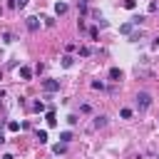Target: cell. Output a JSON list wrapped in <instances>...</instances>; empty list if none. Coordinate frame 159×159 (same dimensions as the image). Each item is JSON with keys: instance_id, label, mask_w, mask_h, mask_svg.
<instances>
[{"instance_id": "cell-1", "label": "cell", "mask_w": 159, "mask_h": 159, "mask_svg": "<svg viewBox=\"0 0 159 159\" xmlns=\"http://www.w3.org/2000/svg\"><path fill=\"white\" fill-rule=\"evenodd\" d=\"M137 107L139 109H149L152 107V94L149 92H139L137 94Z\"/></svg>"}, {"instance_id": "cell-2", "label": "cell", "mask_w": 159, "mask_h": 159, "mask_svg": "<svg viewBox=\"0 0 159 159\" xmlns=\"http://www.w3.org/2000/svg\"><path fill=\"white\" fill-rule=\"evenodd\" d=\"M45 92H60V80H42Z\"/></svg>"}, {"instance_id": "cell-3", "label": "cell", "mask_w": 159, "mask_h": 159, "mask_svg": "<svg viewBox=\"0 0 159 159\" xmlns=\"http://www.w3.org/2000/svg\"><path fill=\"white\" fill-rule=\"evenodd\" d=\"M27 30L30 32H37L40 30V17H27Z\"/></svg>"}, {"instance_id": "cell-4", "label": "cell", "mask_w": 159, "mask_h": 159, "mask_svg": "<svg viewBox=\"0 0 159 159\" xmlns=\"http://www.w3.org/2000/svg\"><path fill=\"white\" fill-rule=\"evenodd\" d=\"M107 75H109V80H112V82H119V80H122V70H119V67H109V72H107Z\"/></svg>"}, {"instance_id": "cell-5", "label": "cell", "mask_w": 159, "mask_h": 159, "mask_svg": "<svg viewBox=\"0 0 159 159\" xmlns=\"http://www.w3.org/2000/svg\"><path fill=\"white\" fill-rule=\"evenodd\" d=\"M104 124H107V117H104V114H97V117H94V122H92V127H94V129H99V127H104Z\"/></svg>"}, {"instance_id": "cell-6", "label": "cell", "mask_w": 159, "mask_h": 159, "mask_svg": "<svg viewBox=\"0 0 159 159\" xmlns=\"http://www.w3.org/2000/svg\"><path fill=\"white\" fill-rule=\"evenodd\" d=\"M67 10H70V7H67V2H55V12H57V15H65Z\"/></svg>"}, {"instance_id": "cell-7", "label": "cell", "mask_w": 159, "mask_h": 159, "mask_svg": "<svg viewBox=\"0 0 159 159\" xmlns=\"http://www.w3.org/2000/svg\"><path fill=\"white\" fill-rule=\"evenodd\" d=\"M45 119H47V127H55V124H57V119H55V112H52V109H47Z\"/></svg>"}, {"instance_id": "cell-8", "label": "cell", "mask_w": 159, "mask_h": 159, "mask_svg": "<svg viewBox=\"0 0 159 159\" xmlns=\"http://www.w3.org/2000/svg\"><path fill=\"white\" fill-rule=\"evenodd\" d=\"M52 152H55V154H65V152H67V144H65V142H57V144L52 147Z\"/></svg>"}, {"instance_id": "cell-9", "label": "cell", "mask_w": 159, "mask_h": 159, "mask_svg": "<svg viewBox=\"0 0 159 159\" xmlns=\"http://www.w3.org/2000/svg\"><path fill=\"white\" fill-rule=\"evenodd\" d=\"M20 77L22 80H32V70L30 67H20Z\"/></svg>"}, {"instance_id": "cell-10", "label": "cell", "mask_w": 159, "mask_h": 159, "mask_svg": "<svg viewBox=\"0 0 159 159\" xmlns=\"http://www.w3.org/2000/svg\"><path fill=\"white\" fill-rule=\"evenodd\" d=\"M47 139H50L47 132H45V129H37V142H40V144H47Z\"/></svg>"}, {"instance_id": "cell-11", "label": "cell", "mask_w": 159, "mask_h": 159, "mask_svg": "<svg viewBox=\"0 0 159 159\" xmlns=\"http://www.w3.org/2000/svg\"><path fill=\"white\" fill-rule=\"evenodd\" d=\"M72 65H75V57L72 55H65L62 57V67H72Z\"/></svg>"}, {"instance_id": "cell-12", "label": "cell", "mask_w": 159, "mask_h": 159, "mask_svg": "<svg viewBox=\"0 0 159 159\" xmlns=\"http://www.w3.org/2000/svg\"><path fill=\"white\" fill-rule=\"evenodd\" d=\"M132 27H134L132 22H124V25L119 27V32H124V35H132Z\"/></svg>"}, {"instance_id": "cell-13", "label": "cell", "mask_w": 159, "mask_h": 159, "mask_svg": "<svg viewBox=\"0 0 159 159\" xmlns=\"http://www.w3.org/2000/svg\"><path fill=\"white\" fill-rule=\"evenodd\" d=\"M60 142H72V132H60Z\"/></svg>"}, {"instance_id": "cell-14", "label": "cell", "mask_w": 159, "mask_h": 159, "mask_svg": "<svg viewBox=\"0 0 159 159\" xmlns=\"http://www.w3.org/2000/svg\"><path fill=\"white\" fill-rule=\"evenodd\" d=\"M122 5H124L127 10H134V7H137V0H122Z\"/></svg>"}, {"instance_id": "cell-15", "label": "cell", "mask_w": 159, "mask_h": 159, "mask_svg": "<svg viewBox=\"0 0 159 159\" xmlns=\"http://www.w3.org/2000/svg\"><path fill=\"white\" fill-rule=\"evenodd\" d=\"M32 112H45V104L42 102H32Z\"/></svg>"}, {"instance_id": "cell-16", "label": "cell", "mask_w": 159, "mask_h": 159, "mask_svg": "<svg viewBox=\"0 0 159 159\" xmlns=\"http://www.w3.org/2000/svg\"><path fill=\"white\" fill-rule=\"evenodd\" d=\"M119 117H122V119H129V117H132V109H127V107L119 109Z\"/></svg>"}, {"instance_id": "cell-17", "label": "cell", "mask_w": 159, "mask_h": 159, "mask_svg": "<svg viewBox=\"0 0 159 159\" xmlns=\"http://www.w3.org/2000/svg\"><path fill=\"white\" fill-rule=\"evenodd\" d=\"M7 129L10 132H20V122H7Z\"/></svg>"}, {"instance_id": "cell-18", "label": "cell", "mask_w": 159, "mask_h": 159, "mask_svg": "<svg viewBox=\"0 0 159 159\" xmlns=\"http://www.w3.org/2000/svg\"><path fill=\"white\" fill-rule=\"evenodd\" d=\"M89 55H92L89 47H80V57H89Z\"/></svg>"}, {"instance_id": "cell-19", "label": "cell", "mask_w": 159, "mask_h": 159, "mask_svg": "<svg viewBox=\"0 0 159 159\" xmlns=\"http://www.w3.org/2000/svg\"><path fill=\"white\" fill-rule=\"evenodd\" d=\"M142 22H144V17H142V15H137V17H132V25H134V27H137V25H142Z\"/></svg>"}, {"instance_id": "cell-20", "label": "cell", "mask_w": 159, "mask_h": 159, "mask_svg": "<svg viewBox=\"0 0 159 159\" xmlns=\"http://www.w3.org/2000/svg\"><path fill=\"white\" fill-rule=\"evenodd\" d=\"M92 89H104V82H99V80H94V82H92Z\"/></svg>"}, {"instance_id": "cell-21", "label": "cell", "mask_w": 159, "mask_h": 159, "mask_svg": "<svg viewBox=\"0 0 159 159\" xmlns=\"http://www.w3.org/2000/svg\"><path fill=\"white\" fill-rule=\"evenodd\" d=\"M89 37H92V40H97V37H99V30H97V27H92V30H89Z\"/></svg>"}, {"instance_id": "cell-22", "label": "cell", "mask_w": 159, "mask_h": 159, "mask_svg": "<svg viewBox=\"0 0 159 159\" xmlns=\"http://www.w3.org/2000/svg\"><path fill=\"white\" fill-rule=\"evenodd\" d=\"M2 42H12V35L10 32H2Z\"/></svg>"}, {"instance_id": "cell-23", "label": "cell", "mask_w": 159, "mask_h": 159, "mask_svg": "<svg viewBox=\"0 0 159 159\" xmlns=\"http://www.w3.org/2000/svg\"><path fill=\"white\" fill-rule=\"evenodd\" d=\"M67 122H70V124L75 127V124H77V114H70V117H67Z\"/></svg>"}, {"instance_id": "cell-24", "label": "cell", "mask_w": 159, "mask_h": 159, "mask_svg": "<svg viewBox=\"0 0 159 159\" xmlns=\"http://www.w3.org/2000/svg\"><path fill=\"white\" fill-rule=\"evenodd\" d=\"M87 2H89V0H77V5H80V7H87Z\"/></svg>"}, {"instance_id": "cell-25", "label": "cell", "mask_w": 159, "mask_h": 159, "mask_svg": "<svg viewBox=\"0 0 159 159\" xmlns=\"http://www.w3.org/2000/svg\"><path fill=\"white\" fill-rule=\"evenodd\" d=\"M152 45H154V47H157V50H159V35H157V37H154V42H152Z\"/></svg>"}, {"instance_id": "cell-26", "label": "cell", "mask_w": 159, "mask_h": 159, "mask_svg": "<svg viewBox=\"0 0 159 159\" xmlns=\"http://www.w3.org/2000/svg\"><path fill=\"white\" fill-rule=\"evenodd\" d=\"M17 5H20V7H25V5H27V0H17Z\"/></svg>"}, {"instance_id": "cell-27", "label": "cell", "mask_w": 159, "mask_h": 159, "mask_svg": "<svg viewBox=\"0 0 159 159\" xmlns=\"http://www.w3.org/2000/svg\"><path fill=\"white\" fill-rule=\"evenodd\" d=\"M2 159H15V157L12 154H2Z\"/></svg>"}, {"instance_id": "cell-28", "label": "cell", "mask_w": 159, "mask_h": 159, "mask_svg": "<svg viewBox=\"0 0 159 159\" xmlns=\"http://www.w3.org/2000/svg\"><path fill=\"white\" fill-rule=\"evenodd\" d=\"M2 142H5V134H2V132H0V144H2Z\"/></svg>"}]
</instances>
